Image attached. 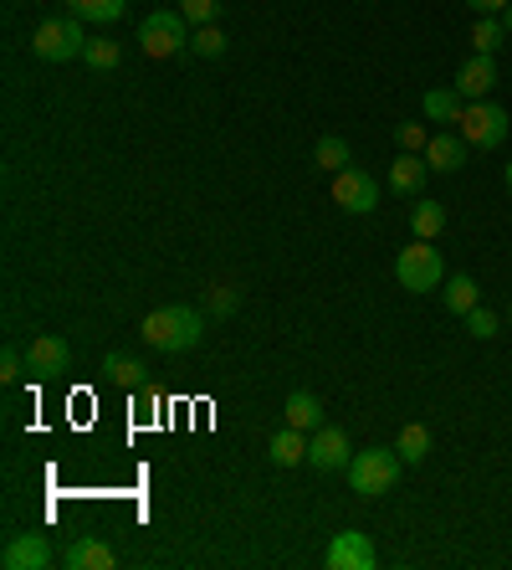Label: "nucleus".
I'll use <instances>...</instances> for the list:
<instances>
[{
    "label": "nucleus",
    "mask_w": 512,
    "mask_h": 570,
    "mask_svg": "<svg viewBox=\"0 0 512 570\" xmlns=\"http://www.w3.org/2000/svg\"><path fill=\"white\" fill-rule=\"evenodd\" d=\"M307 463L318 467V473H338V467L353 463V442L344 427H318V432L307 437Z\"/></svg>",
    "instance_id": "8"
},
{
    "label": "nucleus",
    "mask_w": 512,
    "mask_h": 570,
    "mask_svg": "<svg viewBox=\"0 0 512 570\" xmlns=\"http://www.w3.org/2000/svg\"><path fill=\"white\" fill-rule=\"evenodd\" d=\"M467 139L461 135H431V144H425V165L440 170V175H456V170L467 165Z\"/></svg>",
    "instance_id": "13"
},
{
    "label": "nucleus",
    "mask_w": 512,
    "mask_h": 570,
    "mask_svg": "<svg viewBox=\"0 0 512 570\" xmlns=\"http://www.w3.org/2000/svg\"><path fill=\"white\" fill-rule=\"evenodd\" d=\"M502 36H508V26H502L498 15H477V26H471V46H477V52L492 57V52L502 46Z\"/></svg>",
    "instance_id": "25"
},
{
    "label": "nucleus",
    "mask_w": 512,
    "mask_h": 570,
    "mask_svg": "<svg viewBox=\"0 0 512 570\" xmlns=\"http://www.w3.org/2000/svg\"><path fill=\"white\" fill-rule=\"evenodd\" d=\"M179 11H185V21L190 26H210L220 11V0H179Z\"/></svg>",
    "instance_id": "30"
},
{
    "label": "nucleus",
    "mask_w": 512,
    "mask_h": 570,
    "mask_svg": "<svg viewBox=\"0 0 512 570\" xmlns=\"http://www.w3.org/2000/svg\"><path fill=\"white\" fill-rule=\"evenodd\" d=\"M374 545H369V535H359V529H344V535H334L328 540V550H323V566L328 570H374Z\"/></svg>",
    "instance_id": "9"
},
{
    "label": "nucleus",
    "mask_w": 512,
    "mask_h": 570,
    "mask_svg": "<svg viewBox=\"0 0 512 570\" xmlns=\"http://www.w3.org/2000/svg\"><path fill=\"white\" fill-rule=\"evenodd\" d=\"M21 370H26V349L6 345V349H0V380H15Z\"/></svg>",
    "instance_id": "32"
},
{
    "label": "nucleus",
    "mask_w": 512,
    "mask_h": 570,
    "mask_svg": "<svg viewBox=\"0 0 512 570\" xmlns=\"http://www.w3.org/2000/svg\"><path fill=\"white\" fill-rule=\"evenodd\" d=\"M508 319H512V309H508Z\"/></svg>",
    "instance_id": "36"
},
{
    "label": "nucleus",
    "mask_w": 512,
    "mask_h": 570,
    "mask_svg": "<svg viewBox=\"0 0 512 570\" xmlns=\"http://www.w3.org/2000/svg\"><path fill=\"white\" fill-rule=\"evenodd\" d=\"M425 175H431V165H425V154L400 150V154H395V165H390V191H395V195H421Z\"/></svg>",
    "instance_id": "15"
},
{
    "label": "nucleus",
    "mask_w": 512,
    "mask_h": 570,
    "mask_svg": "<svg viewBox=\"0 0 512 570\" xmlns=\"http://www.w3.org/2000/svg\"><path fill=\"white\" fill-rule=\"evenodd\" d=\"M144 340L160 355H185V349H195L205 340V319L195 314L190 303H164V309H154L144 319Z\"/></svg>",
    "instance_id": "1"
},
{
    "label": "nucleus",
    "mask_w": 512,
    "mask_h": 570,
    "mask_svg": "<svg viewBox=\"0 0 512 570\" xmlns=\"http://www.w3.org/2000/svg\"><path fill=\"white\" fill-rule=\"evenodd\" d=\"M508 195H512V160H508Z\"/></svg>",
    "instance_id": "35"
},
{
    "label": "nucleus",
    "mask_w": 512,
    "mask_h": 570,
    "mask_svg": "<svg viewBox=\"0 0 512 570\" xmlns=\"http://www.w3.org/2000/svg\"><path fill=\"white\" fill-rule=\"evenodd\" d=\"M400 458L405 463H425L431 458V427H421V421H410V427H400Z\"/></svg>",
    "instance_id": "24"
},
{
    "label": "nucleus",
    "mask_w": 512,
    "mask_h": 570,
    "mask_svg": "<svg viewBox=\"0 0 512 570\" xmlns=\"http://www.w3.org/2000/svg\"><path fill=\"white\" fill-rule=\"evenodd\" d=\"M313 165H318V170H334V175H338V170L353 165V154H349V144H344L338 135H323L318 144H313Z\"/></svg>",
    "instance_id": "23"
},
{
    "label": "nucleus",
    "mask_w": 512,
    "mask_h": 570,
    "mask_svg": "<svg viewBox=\"0 0 512 570\" xmlns=\"http://www.w3.org/2000/svg\"><path fill=\"white\" fill-rule=\"evenodd\" d=\"M395 144L410 154H425V144H431V135H425L421 123H395Z\"/></svg>",
    "instance_id": "31"
},
{
    "label": "nucleus",
    "mask_w": 512,
    "mask_h": 570,
    "mask_svg": "<svg viewBox=\"0 0 512 570\" xmlns=\"http://www.w3.org/2000/svg\"><path fill=\"white\" fill-rule=\"evenodd\" d=\"M77 21H118L129 0H67Z\"/></svg>",
    "instance_id": "26"
},
{
    "label": "nucleus",
    "mask_w": 512,
    "mask_h": 570,
    "mask_svg": "<svg viewBox=\"0 0 512 570\" xmlns=\"http://www.w3.org/2000/svg\"><path fill=\"white\" fill-rule=\"evenodd\" d=\"M190 46H195V57H220V52H226V31H216V26H195Z\"/></svg>",
    "instance_id": "27"
},
{
    "label": "nucleus",
    "mask_w": 512,
    "mask_h": 570,
    "mask_svg": "<svg viewBox=\"0 0 512 570\" xmlns=\"http://www.w3.org/2000/svg\"><path fill=\"white\" fill-rule=\"evenodd\" d=\"M0 566L6 570H42V566H52V550H46L42 535H15V540L6 545Z\"/></svg>",
    "instance_id": "14"
},
{
    "label": "nucleus",
    "mask_w": 512,
    "mask_h": 570,
    "mask_svg": "<svg viewBox=\"0 0 512 570\" xmlns=\"http://www.w3.org/2000/svg\"><path fill=\"white\" fill-rule=\"evenodd\" d=\"M282 411H287V427H297V432H318L323 427V406H318L313 390H293Z\"/></svg>",
    "instance_id": "19"
},
{
    "label": "nucleus",
    "mask_w": 512,
    "mask_h": 570,
    "mask_svg": "<svg viewBox=\"0 0 512 570\" xmlns=\"http://www.w3.org/2000/svg\"><path fill=\"white\" fill-rule=\"evenodd\" d=\"M395 278H400V288H410V293H436V288L446 283V262H440V252L431 247V241L415 237L410 247H400Z\"/></svg>",
    "instance_id": "3"
},
{
    "label": "nucleus",
    "mask_w": 512,
    "mask_h": 570,
    "mask_svg": "<svg viewBox=\"0 0 512 570\" xmlns=\"http://www.w3.org/2000/svg\"><path fill=\"white\" fill-rule=\"evenodd\" d=\"M461 108H467V98H461L456 88H431L421 98V114L431 123H461Z\"/></svg>",
    "instance_id": "18"
},
{
    "label": "nucleus",
    "mask_w": 512,
    "mask_h": 570,
    "mask_svg": "<svg viewBox=\"0 0 512 570\" xmlns=\"http://www.w3.org/2000/svg\"><path fill=\"white\" fill-rule=\"evenodd\" d=\"M113 545H102L98 535H83V540L67 545V556H62V566L67 570H113Z\"/></svg>",
    "instance_id": "12"
},
{
    "label": "nucleus",
    "mask_w": 512,
    "mask_h": 570,
    "mask_svg": "<svg viewBox=\"0 0 512 570\" xmlns=\"http://www.w3.org/2000/svg\"><path fill=\"white\" fill-rule=\"evenodd\" d=\"M471 11L477 15H498V11H508V0H467Z\"/></svg>",
    "instance_id": "33"
},
{
    "label": "nucleus",
    "mask_w": 512,
    "mask_h": 570,
    "mask_svg": "<svg viewBox=\"0 0 512 570\" xmlns=\"http://www.w3.org/2000/svg\"><path fill=\"white\" fill-rule=\"evenodd\" d=\"M400 458L395 448H364V452H353V463H349V483H353V494H364V498H380L395 488L400 478Z\"/></svg>",
    "instance_id": "2"
},
{
    "label": "nucleus",
    "mask_w": 512,
    "mask_h": 570,
    "mask_svg": "<svg viewBox=\"0 0 512 570\" xmlns=\"http://www.w3.org/2000/svg\"><path fill=\"white\" fill-rule=\"evenodd\" d=\"M205 303H210V314H216V319H226V314H236V309H241V288H231V283H216V288H210V299H205Z\"/></svg>",
    "instance_id": "28"
},
{
    "label": "nucleus",
    "mask_w": 512,
    "mask_h": 570,
    "mask_svg": "<svg viewBox=\"0 0 512 570\" xmlns=\"http://www.w3.org/2000/svg\"><path fill=\"white\" fill-rule=\"evenodd\" d=\"M139 46H144L149 57H175L190 46V21L185 11H154L139 21Z\"/></svg>",
    "instance_id": "5"
},
{
    "label": "nucleus",
    "mask_w": 512,
    "mask_h": 570,
    "mask_svg": "<svg viewBox=\"0 0 512 570\" xmlns=\"http://www.w3.org/2000/svg\"><path fill=\"white\" fill-rule=\"evenodd\" d=\"M502 26H508V36H512V0H508V11H502Z\"/></svg>",
    "instance_id": "34"
},
{
    "label": "nucleus",
    "mask_w": 512,
    "mask_h": 570,
    "mask_svg": "<svg viewBox=\"0 0 512 570\" xmlns=\"http://www.w3.org/2000/svg\"><path fill=\"white\" fill-rule=\"evenodd\" d=\"M440 303L451 309V314L467 319L477 303H482V288H477V278H467V272H456V278H446L440 283Z\"/></svg>",
    "instance_id": "17"
},
{
    "label": "nucleus",
    "mask_w": 512,
    "mask_h": 570,
    "mask_svg": "<svg viewBox=\"0 0 512 570\" xmlns=\"http://www.w3.org/2000/svg\"><path fill=\"white\" fill-rule=\"evenodd\" d=\"M461 139L467 144H477V150H498L502 139H508V108H498V104H487V98H477V104H467L461 108Z\"/></svg>",
    "instance_id": "6"
},
{
    "label": "nucleus",
    "mask_w": 512,
    "mask_h": 570,
    "mask_svg": "<svg viewBox=\"0 0 512 570\" xmlns=\"http://www.w3.org/2000/svg\"><path fill=\"white\" fill-rule=\"evenodd\" d=\"M334 201L349 211V216H369V211L380 206V181H374L369 170H359V165L338 170L334 175Z\"/></svg>",
    "instance_id": "7"
},
{
    "label": "nucleus",
    "mask_w": 512,
    "mask_h": 570,
    "mask_svg": "<svg viewBox=\"0 0 512 570\" xmlns=\"http://www.w3.org/2000/svg\"><path fill=\"white\" fill-rule=\"evenodd\" d=\"M498 330H502L498 314H492V309H482V303H477V309L467 314V334H471V340H492Z\"/></svg>",
    "instance_id": "29"
},
{
    "label": "nucleus",
    "mask_w": 512,
    "mask_h": 570,
    "mask_svg": "<svg viewBox=\"0 0 512 570\" xmlns=\"http://www.w3.org/2000/svg\"><path fill=\"white\" fill-rule=\"evenodd\" d=\"M410 226H415V237H421V241L440 237V232H446V206H440V201H415Z\"/></svg>",
    "instance_id": "21"
},
{
    "label": "nucleus",
    "mask_w": 512,
    "mask_h": 570,
    "mask_svg": "<svg viewBox=\"0 0 512 570\" xmlns=\"http://www.w3.org/2000/svg\"><path fill=\"white\" fill-rule=\"evenodd\" d=\"M83 46H88V36H83V21H77L73 11L46 15L42 26H36V36H31V52L42 62H73V57H83Z\"/></svg>",
    "instance_id": "4"
},
{
    "label": "nucleus",
    "mask_w": 512,
    "mask_h": 570,
    "mask_svg": "<svg viewBox=\"0 0 512 570\" xmlns=\"http://www.w3.org/2000/svg\"><path fill=\"white\" fill-rule=\"evenodd\" d=\"M272 463H277V467L307 463V437L297 432V427H282V432H272Z\"/></svg>",
    "instance_id": "20"
},
{
    "label": "nucleus",
    "mask_w": 512,
    "mask_h": 570,
    "mask_svg": "<svg viewBox=\"0 0 512 570\" xmlns=\"http://www.w3.org/2000/svg\"><path fill=\"white\" fill-rule=\"evenodd\" d=\"M492 88H498V62L487 57V52H471V57L461 62V73H456V93H461L467 104H477V98H487Z\"/></svg>",
    "instance_id": "11"
},
{
    "label": "nucleus",
    "mask_w": 512,
    "mask_h": 570,
    "mask_svg": "<svg viewBox=\"0 0 512 570\" xmlns=\"http://www.w3.org/2000/svg\"><path fill=\"white\" fill-rule=\"evenodd\" d=\"M102 376L113 380V386H123V390H139V386H149V365L139 361V355H123V349H113V355L102 361Z\"/></svg>",
    "instance_id": "16"
},
{
    "label": "nucleus",
    "mask_w": 512,
    "mask_h": 570,
    "mask_svg": "<svg viewBox=\"0 0 512 570\" xmlns=\"http://www.w3.org/2000/svg\"><path fill=\"white\" fill-rule=\"evenodd\" d=\"M73 365V349H67V340H57V334H36L26 345V370L31 376H62Z\"/></svg>",
    "instance_id": "10"
},
{
    "label": "nucleus",
    "mask_w": 512,
    "mask_h": 570,
    "mask_svg": "<svg viewBox=\"0 0 512 570\" xmlns=\"http://www.w3.org/2000/svg\"><path fill=\"white\" fill-rule=\"evenodd\" d=\"M83 62H88L92 73H113L118 62H123V46H118L113 36H88V46H83Z\"/></svg>",
    "instance_id": "22"
}]
</instances>
